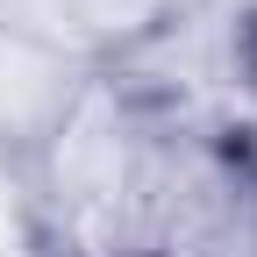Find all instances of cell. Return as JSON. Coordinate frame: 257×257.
<instances>
[{"label": "cell", "instance_id": "obj_3", "mask_svg": "<svg viewBox=\"0 0 257 257\" xmlns=\"http://www.w3.org/2000/svg\"><path fill=\"white\" fill-rule=\"evenodd\" d=\"M50 8H57V43L79 64L121 72L179 36L193 0H50Z\"/></svg>", "mask_w": 257, "mask_h": 257}, {"label": "cell", "instance_id": "obj_4", "mask_svg": "<svg viewBox=\"0 0 257 257\" xmlns=\"http://www.w3.org/2000/svg\"><path fill=\"white\" fill-rule=\"evenodd\" d=\"M229 57H236V79L257 93V0L236 15V29H229Z\"/></svg>", "mask_w": 257, "mask_h": 257}, {"label": "cell", "instance_id": "obj_1", "mask_svg": "<svg viewBox=\"0 0 257 257\" xmlns=\"http://www.w3.org/2000/svg\"><path fill=\"white\" fill-rule=\"evenodd\" d=\"M8 172L36 257H257V128L143 64H86Z\"/></svg>", "mask_w": 257, "mask_h": 257}, {"label": "cell", "instance_id": "obj_5", "mask_svg": "<svg viewBox=\"0 0 257 257\" xmlns=\"http://www.w3.org/2000/svg\"><path fill=\"white\" fill-rule=\"evenodd\" d=\"M0 8H8V0H0Z\"/></svg>", "mask_w": 257, "mask_h": 257}, {"label": "cell", "instance_id": "obj_2", "mask_svg": "<svg viewBox=\"0 0 257 257\" xmlns=\"http://www.w3.org/2000/svg\"><path fill=\"white\" fill-rule=\"evenodd\" d=\"M79 72L86 64L57 36L0 22V150H8V165L50 128V114L64 107V93L79 86Z\"/></svg>", "mask_w": 257, "mask_h": 257}]
</instances>
